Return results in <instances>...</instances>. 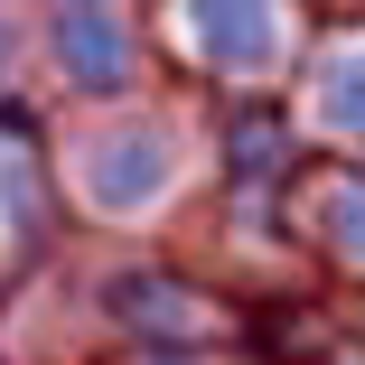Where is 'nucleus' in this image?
Instances as JSON below:
<instances>
[{
  "label": "nucleus",
  "instance_id": "nucleus-1",
  "mask_svg": "<svg viewBox=\"0 0 365 365\" xmlns=\"http://www.w3.org/2000/svg\"><path fill=\"white\" fill-rule=\"evenodd\" d=\"M169 150H160V131H131V150H122V140H103V150H94V187H103V206H140V197H150V169H160Z\"/></svg>",
  "mask_w": 365,
  "mask_h": 365
},
{
  "label": "nucleus",
  "instance_id": "nucleus-2",
  "mask_svg": "<svg viewBox=\"0 0 365 365\" xmlns=\"http://www.w3.org/2000/svg\"><path fill=\"white\" fill-rule=\"evenodd\" d=\"M103 19H66V56H76V76H122V47L94 38Z\"/></svg>",
  "mask_w": 365,
  "mask_h": 365
},
{
  "label": "nucleus",
  "instance_id": "nucleus-3",
  "mask_svg": "<svg viewBox=\"0 0 365 365\" xmlns=\"http://www.w3.org/2000/svg\"><path fill=\"white\" fill-rule=\"evenodd\" d=\"M328 113H337L346 131H365V56H356V66H328Z\"/></svg>",
  "mask_w": 365,
  "mask_h": 365
},
{
  "label": "nucleus",
  "instance_id": "nucleus-4",
  "mask_svg": "<svg viewBox=\"0 0 365 365\" xmlns=\"http://www.w3.org/2000/svg\"><path fill=\"white\" fill-rule=\"evenodd\" d=\"M328 225H337V244H346V253H365V178L337 197V215H328Z\"/></svg>",
  "mask_w": 365,
  "mask_h": 365
}]
</instances>
